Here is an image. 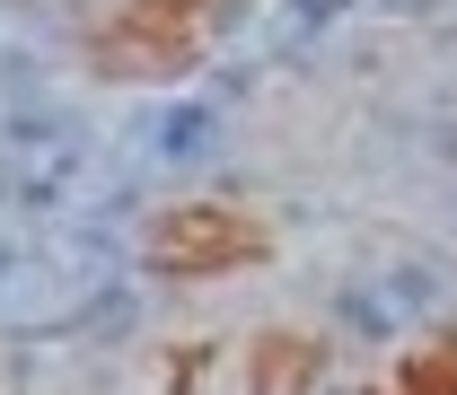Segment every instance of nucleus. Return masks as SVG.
<instances>
[{
  "mask_svg": "<svg viewBox=\"0 0 457 395\" xmlns=\"http://www.w3.org/2000/svg\"><path fill=\"white\" fill-rule=\"evenodd\" d=\"M212 27H220V0H123L88 36V62L106 79H176L203 62Z\"/></svg>",
  "mask_w": 457,
  "mask_h": 395,
  "instance_id": "obj_1",
  "label": "nucleus"
},
{
  "mask_svg": "<svg viewBox=\"0 0 457 395\" xmlns=\"http://www.w3.org/2000/svg\"><path fill=\"white\" fill-rule=\"evenodd\" d=\"M141 255H150V273H168V282H203V273L264 264V255H273V228L246 220V211H228V202H176V211L150 220Z\"/></svg>",
  "mask_w": 457,
  "mask_h": 395,
  "instance_id": "obj_2",
  "label": "nucleus"
},
{
  "mask_svg": "<svg viewBox=\"0 0 457 395\" xmlns=\"http://www.w3.org/2000/svg\"><path fill=\"white\" fill-rule=\"evenodd\" d=\"M317 369H326V351H317L308 334H290V325L246 342V395H308Z\"/></svg>",
  "mask_w": 457,
  "mask_h": 395,
  "instance_id": "obj_3",
  "label": "nucleus"
},
{
  "mask_svg": "<svg viewBox=\"0 0 457 395\" xmlns=\"http://www.w3.org/2000/svg\"><path fill=\"white\" fill-rule=\"evenodd\" d=\"M404 395H457V342L404 351Z\"/></svg>",
  "mask_w": 457,
  "mask_h": 395,
  "instance_id": "obj_4",
  "label": "nucleus"
}]
</instances>
